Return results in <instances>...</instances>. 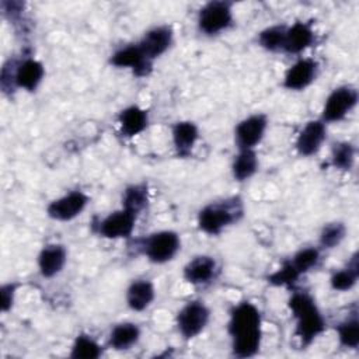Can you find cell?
<instances>
[{
  "instance_id": "cell-12",
  "label": "cell",
  "mask_w": 359,
  "mask_h": 359,
  "mask_svg": "<svg viewBox=\"0 0 359 359\" xmlns=\"http://www.w3.org/2000/svg\"><path fill=\"white\" fill-rule=\"evenodd\" d=\"M109 65L116 69H128L133 76L143 79L153 72L154 62H151L140 49L137 42L118 48L109 56Z\"/></svg>"
},
{
  "instance_id": "cell-30",
  "label": "cell",
  "mask_w": 359,
  "mask_h": 359,
  "mask_svg": "<svg viewBox=\"0 0 359 359\" xmlns=\"http://www.w3.org/2000/svg\"><path fill=\"white\" fill-rule=\"evenodd\" d=\"M323 257V250L318 245H307L299 248L290 258L289 261L294 266V269L303 276L311 271H314Z\"/></svg>"
},
{
  "instance_id": "cell-7",
  "label": "cell",
  "mask_w": 359,
  "mask_h": 359,
  "mask_svg": "<svg viewBox=\"0 0 359 359\" xmlns=\"http://www.w3.org/2000/svg\"><path fill=\"white\" fill-rule=\"evenodd\" d=\"M359 91L352 84H341L331 90V93L324 100L320 119L330 123H337L344 121L352 111L358 107Z\"/></svg>"
},
{
  "instance_id": "cell-4",
  "label": "cell",
  "mask_w": 359,
  "mask_h": 359,
  "mask_svg": "<svg viewBox=\"0 0 359 359\" xmlns=\"http://www.w3.org/2000/svg\"><path fill=\"white\" fill-rule=\"evenodd\" d=\"M245 213L244 201L238 196H229L212 201L202 206L196 216L198 229L208 236H219L226 229L237 224Z\"/></svg>"
},
{
  "instance_id": "cell-22",
  "label": "cell",
  "mask_w": 359,
  "mask_h": 359,
  "mask_svg": "<svg viewBox=\"0 0 359 359\" xmlns=\"http://www.w3.org/2000/svg\"><path fill=\"white\" fill-rule=\"evenodd\" d=\"M140 337H142V330L136 323L122 321L115 324L111 328L108 334L107 345L114 351L123 352L133 348L140 341Z\"/></svg>"
},
{
  "instance_id": "cell-26",
  "label": "cell",
  "mask_w": 359,
  "mask_h": 359,
  "mask_svg": "<svg viewBox=\"0 0 359 359\" xmlns=\"http://www.w3.org/2000/svg\"><path fill=\"white\" fill-rule=\"evenodd\" d=\"M358 149L349 140H338L331 144L330 165L338 171L349 172L356 164Z\"/></svg>"
},
{
  "instance_id": "cell-15",
  "label": "cell",
  "mask_w": 359,
  "mask_h": 359,
  "mask_svg": "<svg viewBox=\"0 0 359 359\" xmlns=\"http://www.w3.org/2000/svg\"><path fill=\"white\" fill-rule=\"evenodd\" d=\"M317 42V32L311 21H294L286 25L282 53L299 56Z\"/></svg>"
},
{
  "instance_id": "cell-10",
  "label": "cell",
  "mask_w": 359,
  "mask_h": 359,
  "mask_svg": "<svg viewBox=\"0 0 359 359\" xmlns=\"http://www.w3.org/2000/svg\"><path fill=\"white\" fill-rule=\"evenodd\" d=\"M91 198L81 189H72L59 198L52 199L45 209L49 219L55 222H72L88 206Z\"/></svg>"
},
{
  "instance_id": "cell-25",
  "label": "cell",
  "mask_w": 359,
  "mask_h": 359,
  "mask_svg": "<svg viewBox=\"0 0 359 359\" xmlns=\"http://www.w3.org/2000/svg\"><path fill=\"white\" fill-rule=\"evenodd\" d=\"M338 345L348 351H356L359 348V311L356 304L353 310L335 325Z\"/></svg>"
},
{
  "instance_id": "cell-24",
  "label": "cell",
  "mask_w": 359,
  "mask_h": 359,
  "mask_svg": "<svg viewBox=\"0 0 359 359\" xmlns=\"http://www.w3.org/2000/svg\"><path fill=\"white\" fill-rule=\"evenodd\" d=\"M259 168V158L255 149H247V150H237V154H234L230 171L231 177L237 182H245L251 180Z\"/></svg>"
},
{
  "instance_id": "cell-6",
  "label": "cell",
  "mask_w": 359,
  "mask_h": 359,
  "mask_svg": "<svg viewBox=\"0 0 359 359\" xmlns=\"http://www.w3.org/2000/svg\"><path fill=\"white\" fill-rule=\"evenodd\" d=\"M234 4L227 0H210L196 14V28L203 36H217L234 25Z\"/></svg>"
},
{
  "instance_id": "cell-32",
  "label": "cell",
  "mask_w": 359,
  "mask_h": 359,
  "mask_svg": "<svg viewBox=\"0 0 359 359\" xmlns=\"http://www.w3.org/2000/svg\"><path fill=\"white\" fill-rule=\"evenodd\" d=\"M300 278H302V275L294 269V266L292 265V262L287 258L280 264V266L278 269H275L273 272H271L266 276V282L275 287L293 289L297 285Z\"/></svg>"
},
{
  "instance_id": "cell-3",
  "label": "cell",
  "mask_w": 359,
  "mask_h": 359,
  "mask_svg": "<svg viewBox=\"0 0 359 359\" xmlns=\"http://www.w3.org/2000/svg\"><path fill=\"white\" fill-rule=\"evenodd\" d=\"M45 79V66L34 56L8 59L0 70V88L3 94L11 95L17 90L34 93Z\"/></svg>"
},
{
  "instance_id": "cell-11",
  "label": "cell",
  "mask_w": 359,
  "mask_h": 359,
  "mask_svg": "<svg viewBox=\"0 0 359 359\" xmlns=\"http://www.w3.org/2000/svg\"><path fill=\"white\" fill-rule=\"evenodd\" d=\"M269 126V118L264 112L251 114L237 122L233 130L234 144L237 150L255 149L265 137Z\"/></svg>"
},
{
  "instance_id": "cell-21",
  "label": "cell",
  "mask_w": 359,
  "mask_h": 359,
  "mask_svg": "<svg viewBox=\"0 0 359 359\" xmlns=\"http://www.w3.org/2000/svg\"><path fill=\"white\" fill-rule=\"evenodd\" d=\"M156 299V286L147 278L133 279L125 292L126 306L136 313L149 309Z\"/></svg>"
},
{
  "instance_id": "cell-14",
  "label": "cell",
  "mask_w": 359,
  "mask_h": 359,
  "mask_svg": "<svg viewBox=\"0 0 359 359\" xmlns=\"http://www.w3.org/2000/svg\"><path fill=\"white\" fill-rule=\"evenodd\" d=\"M328 136V125L320 118L307 121L299 130L294 140V150L300 157L317 154Z\"/></svg>"
},
{
  "instance_id": "cell-18",
  "label": "cell",
  "mask_w": 359,
  "mask_h": 359,
  "mask_svg": "<svg viewBox=\"0 0 359 359\" xmlns=\"http://www.w3.org/2000/svg\"><path fill=\"white\" fill-rule=\"evenodd\" d=\"M67 248L60 243H49L36 255L38 272L45 279L57 276L67 264Z\"/></svg>"
},
{
  "instance_id": "cell-2",
  "label": "cell",
  "mask_w": 359,
  "mask_h": 359,
  "mask_svg": "<svg viewBox=\"0 0 359 359\" xmlns=\"http://www.w3.org/2000/svg\"><path fill=\"white\" fill-rule=\"evenodd\" d=\"M287 309L294 318V337L302 348L310 346L327 330V320L313 294L303 289H292Z\"/></svg>"
},
{
  "instance_id": "cell-8",
  "label": "cell",
  "mask_w": 359,
  "mask_h": 359,
  "mask_svg": "<svg viewBox=\"0 0 359 359\" xmlns=\"http://www.w3.org/2000/svg\"><path fill=\"white\" fill-rule=\"evenodd\" d=\"M209 306L199 299L187 302L175 314V327L184 341L199 337L210 321Z\"/></svg>"
},
{
  "instance_id": "cell-28",
  "label": "cell",
  "mask_w": 359,
  "mask_h": 359,
  "mask_svg": "<svg viewBox=\"0 0 359 359\" xmlns=\"http://www.w3.org/2000/svg\"><path fill=\"white\" fill-rule=\"evenodd\" d=\"M104 353V346L90 334L80 332L74 337L69 356L72 359H98Z\"/></svg>"
},
{
  "instance_id": "cell-23",
  "label": "cell",
  "mask_w": 359,
  "mask_h": 359,
  "mask_svg": "<svg viewBox=\"0 0 359 359\" xmlns=\"http://www.w3.org/2000/svg\"><path fill=\"white\" fill-rule=\"evenodd\" d=\"M358 279H359V257H358V252L355 251L344 266L335 269L330 275L328 282H330V287L334 292L345 293L352 290L356 286Z\"/></svg>"
},
{
  "instance_id": "cell-13",
  "label": "cell",
  "mask_w": 359,
  "mask_h": 359,
  "mask_svg": "<svg viewBox=\"0 0 359 359\" xmlns=\"http://www.w3.org/2000/svg\"><path fill=\"white\" fill-rule=\"evenodd\" d=\"M320 63L314 57L300 56L285 72L282 87L287 91H304L318 77Z\"/></svg>"
},
{
  "instance_id": "cell-1",
  "label": "cell",
  "mask_w": 359,
  "mask_h": 359,
  "mask_svg": "<svg viewBox=\"0 0 359 359\" xmlns=\"http://www.w3.org/2000/svg\"><path fill=\"white\" fill-rule=\"evenodd\" d=\"M227 334L236 358H252L262 345V314L250 300L238 302L229 311Z\"/></svg>"
},
{
  "instance_id": "cell-9",
  "label": "cell",
  "mask_w": 359,
  "mask_h": 359,
  "mask_svg": "<svg viewBox=\"0 0 359 359\" xmlns=\"http://www.w3.org/2000/svg\"><path fill=\"white\" fill-rule=\"evenodd\" d=\"M137 215L125 208L109 212L104 217H95L91 223L97 236L107 240H130L137 223Z\"/></svg>"
},
{
  "instance_id": "cell-27",
  "label": "cell",
  "mask_w": 359,
  "mask_h": 359,
  "mask_svg": "<svg viewBox=\"0 0 359 359\" xmlns=\"http://www.w3.org/2000/svg\"><path fill=\"white\" fill-rule=\"evenodd\" d=\"M149 202H150V195H149V187L146 182L130 184L122 191L121 208H125L137 216L142 215V212L147 208Z\"/></svg>"
},
{
  "instance_id": "cell-29",
  "label": "cell",
  "mask_w": 359,
  "mask_h": 359,
  "mask_svg": "<svg viewBox=\"0 0 359 359\" xmlns=\"http://www.w3.org/2000/svg\"><path fill=\"white\" fill-rule=\"evenodd\" d=\"M348 236V227L341 220H332L324 223L318 233V247L323 251L334 250L342 244V241Z\"/></svg>"
},
{
  "instance_id": "cell-20",
  "label": "cell",
  "mask_w": 359,
  "mask_h": 359,
  "mask_svg": "<svg viewBox=\"0 0 359 359\" xmlns=\"http://www.w3.org/2000/svg\"><path fill=\"white\" fill-rule=\"evenodd\" d=\"M116 122L122 136L128 139H133L149 128L150 125L149 111L136 104L128 105L118 112Z\"/></svg>"
},
{
  "instance_id": "cell-33",
  "label": "cell",
  "mask_w": 359,
  "mask_h": 359,
  "mask_svg": "<svg viewBox=\"0 0 359 359\" xmlns=\"http://www.w3.org/2000/svg\"><path fill=\"white\" fill-rule=\"evenodd\" d=\"M20 286L21 285L18 282H14V280L3 283L0 286V294H1L0 307H1V313H8L14 307V303H15Z\"/></svg>"
},
{
  "instance_id": "cell-5",
  "label": "cell",
  "mask_w": 359,
  "mask_h": 359,
  "mask_svg": "<svg viewBox=\"0 0 359 359\" xmlns=\"http://www.w3.org/2000/svg\"><path fill=\"white\" fill-rule=\"evenodd\" d=\"M136 250L151 264L171 262L181 251V236L175 230H157L135 240Z\"/></svg>"
},
{
  "instance_id": "cell-19",
  "label": "cell",
  "mask_w": 359,
  "mask_h": 359,
  "mask_svg": "<svg viewBox=\"0 0 359 359\" xmlns=\"http://www.w3.org/2000/svg\"><path fill=\"white\" fill-rule=\"evenodd\" d=\"M199 137V126L192 121L184 119L171 125V143L178 158L191 157Z\"/></svg>"
},
{
  "instance_id": "cell-17",
  "label": "cell",
  "mask_w": 359,
  "mask_h": 359,
  "mask_svg": "<svg viewBox=\"0 0 359 359\" xmlns=\"http://www.w3.org/2000/svg\"><path fill=\"white\" fill-rule=\"evenodd\" d=\"M219 273V264L215 257L198 254L192 257L182 268V278L192 286H206L212 283Z\"/></svg>"
},
{
  "instance_id": "cell-31",
  "label": "cell",
  "mask_w": 359,
  "mask_h": 359,
  "mask_svg": "<svg viewBox=\"0 0 359 359\" xmlns=\"http://www.w3.org/2000/svg\"><path fill=\"white\" fill-rule=\"evenodd\" d=\"M287 24H272L257 34V45L266 52L279 53L283 49L285 32Z\"/></svg>"
},
{
  "instance_id": "cell-16",
  "label": "cell",
  "mask_w": 359,
  "mask_h": 359,
  "mask_svg": "<svg viewBox=\"0 0 359 359\" xmlns=\"http://www.w3.org/2000/svg\"><path fill=\"white\" fill-rule=\"evenodd\" d=\"M172 43L174 29L168 24H158L149 28L137 41V45L151 62H156L158 57L167 53Z\"/></svg>"
}]
</instances>
